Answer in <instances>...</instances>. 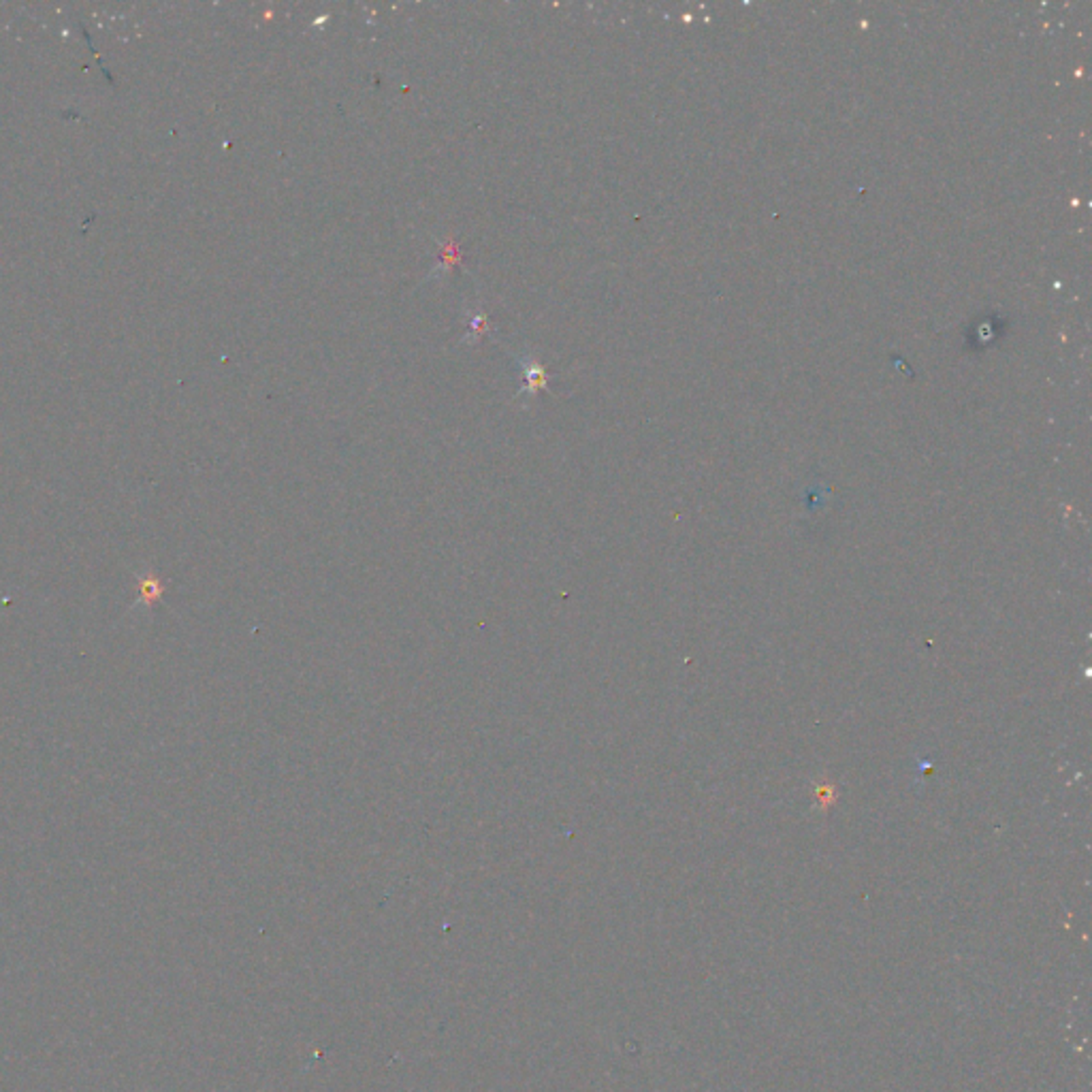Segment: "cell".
<instances>
[{
  "label": "cell",
  "mask_w": 1092,
  "mask_h": 1092,
  "mask_svg": "<svg viewBox=\"0 0 1092 1092\" xmlns=\"http://www.w3.org/2000/svg\"><path fill=\"white\" fill-rule=\"evenodd\" d=\"M523 375H525V382H527L523 388L525 395H533V392L542 391V388L546 386V378H549L544 367L536 361H529L527 365L523 367Z\"/></svg>",
  "instance_id": "6da1fadb"
},
{
  "label": "cell",
  "mask_w": 1092,
  "mask_h": 1092,
  "mask_svg": "<svg viewBox=\"0 0 1092 1092\" xmlns=\"http://www.w3.org/2000/svg\"><path fill=\"white\" fill-rule=\"evenodd\" d=\"M162 591H165V589H162V583L156 578V576L154 574L145 576V578H141L139 583V601H143V604L148 606L154 604V601L160 600Z\"/></svg>",
  "instance_id": "7a4b0ae2"
},
{
  "label": "cell",
  "mask_w": 1092,
  "mask_h": 1092,
  "mask_svg": "<svg viewBox=\"0 0 1092 1092\" xmlns=\"http://www.w3.org/2000/svg\"><path fill=\"white\" fill-rule=\"evenodd\" d=\"M469 328H472L473 333H485L486 328H489V324H486V318H485V316L478 314L476 318L472 320V324H469Z\"/></svg>",
  "instance_id": "3957f363"
}]
</instances>
